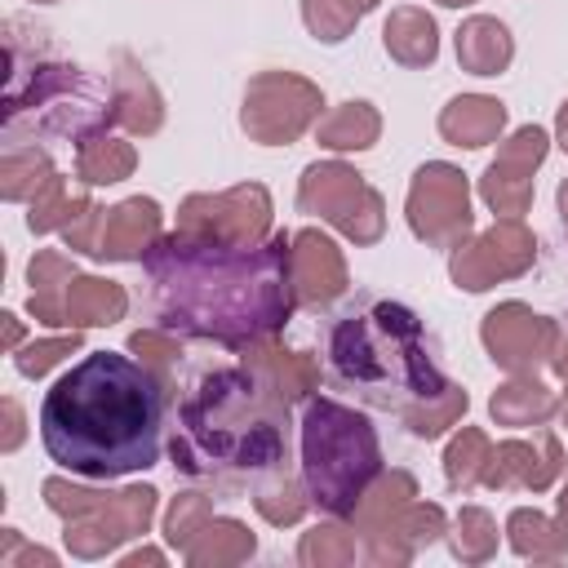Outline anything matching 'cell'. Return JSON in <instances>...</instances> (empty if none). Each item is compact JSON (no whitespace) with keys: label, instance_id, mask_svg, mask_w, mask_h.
Returning <instances> with one entry per match:
<instances>
[{"label":"cell","instance_id":"obj_1","mask_svg":"<svg viewBox=\"0 0 568 568\" xmlns=\"http://www.w3.org/2000/svg\"><path fill=\"white\" fill-rule=\"evenodd\" d=\"M142 266L155 284L164 333L222 342L231 351L280 333L297 302L293 240L284 231L266 244L173 231L142 253Z\"/></svg>","mask_w":568,"mask_h":568},{"label":"cell","instance_id":"obj_2","mask_svg":"<svg viewBox=\"0 0 568 568\" xmlns=\"http://www.w3.org/2000/svg\"><path fill=\"white\" fill-rule=\"evenodd\" d=\"M164 430V377L120 351H93L71 364L40 404L44 453L89 479H115L155 466Z\"/></svg>","mask_w":568,"mask_h":568},{"label":"cell","instance_id":"obj_3","mask_svg":"<svg viewBox=\"0 0 568 568\" xmlns=\"http://www.w3.org/2000/svg\"><path fill=\"white\" fill-rule=\"evenodd\" d=\"M288 404L257 364L209 373L178 408L173 466L209 479L275 475L288 462Z\"/></svg>","mask_w":568,"mask_h":568},{"label":"cell","instance_id":"obj_4","mask_svg":"<svg viewBox=\"0 0 568 568\" xmlns=\"http://www.w3.org/2000/svg\"><path fill=\"white\" fill-rule=\"evenodd\" d=\"M328 364L342 386L386 413H413L448 390L422 320L404 302H368L328 333Z\"/></svg>","mask_w":568,"mask_h":568},{"label":"cell","instance_id":"obj_5","mask_svg":"<svg viewBox=\"0 0 568 568\" xmlns=\"http://www.w3.org/2000/svg\"><path fill=\"white\" fill-rule=\"evenodd\" d=\"M40 31H31V58L27 44L4 27V58H9V89H4V133L9 142H22L27 133H58L71 142H89L106 133L115 120V93L89 75L75 62H58L40 53Z\"/></svg>","mask_w":568,"mask_h":568},{"label":"cell","instance_id":"obj_6","mask_svg":"<svg viewBox=\"0 0 568 568\" xmlns=\"http://www.w3.org/2000/svg\"><path fill=\"white\" fill-rule=\"evenodd\" d=\"M382 475V448L364 413L315 395L302 413V479L306 497L328 515H355L368 484Z\"/></svg>","mask_w":568,"mask_h":568},{"label":"cell","instance_id":"obj_7","mask_svg":"<svg viewBox=\"0 0 568 568\" xmlns=\"http://www.w3.org/2000/svg\"><path fill=\"white\" fill-rule=\"evenodd\" d=\"M297 204L306 213L328 217L355 244H373L382 235V195L346 164H311L302 173Z\"/></svg>","mask_w":568,"mask_h":568},{"label":"cell","instance_id":"obj_8","mask_svg":"<svg viewBox=\"0 0 568 568\" xmlns=\"http://www.w3.org/2000/svg\"><path fill=\"white\" fill-rule=\"evenodd\" d=\"M320 89L297 80V75H284V71H271V75H257L248 84V98H244V129L266 142V146H280V142H293L315 115H320Z\"/></svg>","mask_w":568,"mask_h":568},{"label":"cell","instance_id":"obj_9","mask_svg":"<svg viewBox=\"0 0 568 568\" xmlns=\"http://www.w3.org/2000/svg\"><path fill=\"white\" fill-rule=\"evenodd\" d=\"M408 226L426 244H448V248L462 244V235L470 231V195L462 169L453 164L417 169L408 191Z\"/></svg>","mask_w":568,"mask_h":568},{"label":"cell","instance_id":"obj_10","mask_svg":"<svg viewBox=\"0 0 568 568\" xmlns=\"http://www.w3.org/2000/svg\"><path fill=\"white\" fill-rule=\"evenodd\" d=\"M266 222H271V195L253 182L222 195H191L178 213V231L235 240V244H253L266 231Z\"/></svg>","mask_w":568,"mask_h":568},{"label":"cell","instance_id":"obj_11","mask_svg":"<svg viewBox=\"0 0 568 568\" xmlns=\"http://www.w3.org/2000/svg\"><path fill=\"white\" fill-rule=\"evenodd\" d=\"M155 488H124V493H111L102 506H93L89 515H75V519H67V546H71V555H80V559H98V555H106L111 546H120V541H129V537H138V532H146V524H151V515H155Z\"/></svg>","mask_w":568,"mask_h":568},{"label":"cell","instance_id":"obj_12","mask_svg":"<svg viewBox=\"0 0 568 568\" xmlns=\"http://www.w3.org/2000/svg\"><path fill=\"white\" fill-rule=\"evenodd\" d=\"M528 262H532V235L519 226V217H506L493 231H484L475 244H457L448 271H453L457 288L479 293L506 275H519Z\"/></svg>","mask_w":568,"mask_h":568},{"label":"cell","instance_id":"obj_13","mask_svg":"<svg viewBox=\"0 0 568 568\" xmlns=\"http://www.w3.org/2000/svg\"><path fill=\"white\" fill-rule=\"evenodd\" d=\"M555 324L546 315H532L524 302H506L484 315V346L493 364L510 373H532L537 359L555 355Z\"/></svg>","mask_w":568,"mask_h":568},{"label":"cell","instance_id":"obj_14","mask_svg":"<svg viewBox=\"0 0 568 568\" xmlns=\"http://www.w3.org/2000/svg\"><path fill=\"white\" fill-rule=\"evenodd\" d=\"M546 142H550L546 129L528 124V129H519V133L497 151V160L488 164V173H484V182H479V195H484L501 217H519V213L528 209V200H532V169L541 164Z\"/></svg>","mask_w":568,"mask_h":568},{"label":"cell","instance_id":"obj_15","mask_svg":"<svg viewBox=\"0 0 568 568\" xmlns=\"http://www.w3.org/2000/svg\"><path fill=\"white\" fill-rule=\"evenodd\" d=\"M293 288H297V302L306 306H328L346 288V262L328 235L320 231L293 235Z\"/></svg>","mask_w":568,"mask_h":568},{"label":"cell","instance_id":"obj_16","mask_svg":"<svg viewBox=\"0 0 568 568\" xmlns=\"http://www.w3.org/2000/svg\"><path fill=\"white\" fill-rule=\"evenodd\" d=\"M160 240V204L146 195H133L124 204H115L102 222V240H98V257L106 262H129L142 257L151 244Z\"/></svg>","mask_w":568,"mask_h":568},{"label":"cell","instance_id":"obj_17","mask_svg":"<svg viewBox=\"0 0 568 568\" xmlns=\"http://www.w3.org/2000/svg\"><path fill=\"white\" fill-rule=\"evenodd\" d=\"M555 470H559V439L555 435H546V444H541V457L532 453V444H519V439H510V444H501L497 453H493V462H488V475H484V484H493V488H506V484H524V488H546L550 479H555Z\"/></svg>","mask_w":568,"mask_h":568},{"label":"cell","instance_id":"obj_18","mask_svg":"<svg viewBox=\"0 0 568 568\" xmlns=\"http://www.w3.org/2000/svg\"><path fill=\"white\" fill-rule=\"evenodd\" d=\"M115 67H120L111 75V84H115V120L124 129H133V133H155L164 124V102H160L155 84L142 75V67L129 53H115Z\"/></svg>","mask_w":568,"mask_h":568},{"label":"cell","instance_id":"obj_19","mask_svg":"<svg viewBox=\"0 0 568 568\" xmlns=\"http://www.w3.org/2000/svg\"><path fill=\"white\" fill-rule=\"evenodd\" d=\"M501 129H506V106L497 98H484V93L453 98L439 115V133L453 146H488V142H497Z\"/></svg>","mask_w":568,"mask_h":568},{"label":"cell","instance_id":"obj_20","mask_svg":"<svg viewBox=\"0 0 568 568\" xmlns=\"http://www.w3.org/2000/svg\"><path fill=\"white\" fill-rule=\"evenodd\" d=\"M27 280H31V297H27L31 315H36L40 324H49V328H62V324H67V284L75 280L71 257L44 248V253L31 257Z\"/></svg>","mask_w":568,"mask_h":568},{"label":"cell","instance_id":"obj_21","mask_svg":"<svg viewBox=\"0 0 568 568\" xmlns=\"http://www.w3.org/2000/svg\"><path fill=\"white\" fill-rule=\"evenodd\" d=\"M510 58H515L510 31L497 18H470V22H462V31H457V62L470 75H501L510 67Z\"/></svg>","mask_w":568,"mask_h":568},{"label":"cell","instance_id":"obj_22","mask_svg":"<svg viewBox=\"0 0 568 568\" xmlns=\"http://www.w3.org/2000/svg\"><path fill=\"white\" fill-rule=\"evenodd\" d=\"M129 297L115 280H93L75 275L67 284V328H93V324H115L124 315Z\"/></svg>","mask_w":568,"mask_h":568},{"label":"cell","instance_id":"obj_23","mask_svg":"<svg viewBox=\"0 0 568 568\" xmlns=\"http://www.w3.org/2000/svg\"><path fill=\"white\" fill-rule=\"evenodd\" d=\"M386 53L404 67H426L439 53V31L426 9H395L386 22Z\"/></svg>","mask_w":568,"mask_h":568},{"label":"cell","instance_id":"obj_24","mask_svg":"<svg viewBox=\"0 0 568 568\" xmlns=\"http://www.w3.org/2000/svg\"><path fill=\"white\" fill-rule=\"evenodd\" d=\"M413 497H417L413 475H404V470L377 475V488H368V493L359 497V506H355V515H351V519H359V528H364V532H386V524H390V519H395Z\"/></svg>","mask_w":568,"mask_h":568},{"label":"cell","instance_id":"obj_25","mask_svg":"<svg viewBox=\"0 0 568 568\" xmlns=\"http://www.w3.org/2000/svg\"><path fill=\"white\" fill-rule=\"evenodd\" d=\"M133 164H138L133 146H129V142H120V138H106V133H98V138L80 142V155H75V173H80L89 186L120 182V178H129V173H133Z\"/></svg>","mask_w":568,"mask_h":568},{"label":"cell","instance_id":"obj_26","mask_svg":"<svg viewBox=\"0 0 568 568\" xmlns=\"http://www.w3.org/2000/svg\"><path fill=\"white\" fill-rule=\"evenodd\" d=\"M93 200L89 195H75L71 186H67V178H49L36 195H31V213H27V226L36 231V235H44V231H67L84 209H89Z\"/></svg>","mask_w":568,"mask_h":568},{"label":"cell","instance_id":"obj_27","mask_svg":"<svg viewBox=\"0 0 568 568\" xmlns=\"http://www.w3.org/2000/svg\"><path fill=\"white\" fill-rule=\"evenodd\" d=\"M182 555H186V564H235V559L253 555V532L235 519H209Z\"/></svg>","mask_w":568,"mask_h":568},{"label":"cell","instance_id":"obj_28","mask_svg":"<svg viewBox=\"0 0 568 568\" xmlns=\"http://www.w3.org/2000/svg\"><path fill=\"white\" fill-rule=\"evenodd\" d=\"M49 178H53V164L44 151H36L27 142H9V151L0 160V195L4 200H31Z\"/></svg>","mask_w":568,"mask_h":568},{"label":"cell","instance_id":"obj_29","mask_svg":"<svg viewBox=\"0 0 568 568\" xmlns=\"http://www.w3.org/2000/svg\"><path fill=\"white\" fill-rule=\"evenodd\" d=\"M550 413H555V395L532 377H515L493 395V417L506 426H532L546 422Z\"/></svg>","mask_w":568,"mask_h":568},{"label":"cell","instance_id":"obj_30","mask_svg":"<svg viewBox=\"0 0 568 568\" xmlns=\"http://www.w3.org/2000/svg\"><path fill=\"white\" fill-rule=\"evenodd\" d=\"M377 129H382V120H377V111L368 102H346V106H337L320 124V146H328V151H359V146H373Z\"/></svg>","mask_w":568,"mask_h":568},{"label":"cell","instance_id":"obj_31","mask_svg":"<svg viewBox=\"0 0 568 568\" xmlns=\"http://www.w3.org/2000/svg\"><path fill=\"white\" fill-rule=\"evenodd\" d=\"M510 546L524 555V559H555L568 550V528L550 524L546 515L537 510H515L510 515Z\"/></svg>","mask_w":568,"mask_h":568},{"label":"cell","instance_id":"obj_32","mask_svg":"<svg viewBox=\"0 0 568 568\" xmlns=\"http://www.w3.org/2000/svg\"><path fill=\"white\" fill-rule=\"evenodd\" d=\"M488 439L479 430H462L453 444H448V457H444V470H448V484L453 488H475L484 475H488Z\"/></svg>","mask_w":568,"mask_h":568},{"label":"cell","instance_id":"obj_33","mask_svg":"<svg viewBox=\"0 0 568 568\" xmlns=\"http://www.w3.org/2000/svg\"><path fill=\"white\" fill-rule=\"evenodd\" d=\"M462 413H466V390H462V386H448L444 395H435V399L417 404L413 413H404V422H408V430H413V435L435 439V435H444Z\"/></svg>","mask_w":568,"mask_h":568},{"label":"cell","instance_id":"obj_34","mask_svg":"<svg viewBox=\"0 0 568 568\" xmlns=\"http://www.w3.org/2000/svg\"><path fill=\"white\" fill-rule=\"evenodd\" d=\"M390 537H404V546H422V541H435L444 532V510L439 506H422V501H408L390 524H386Z\"/></svg>","mask_w":568,"mask_h":568},{"label":"cell","instance_id":"obj_35","mask_svg":"<svg viewBox=\"0 0 568 568\" xmlns=\"http://www.w3.org/2000/svg\"><path fill=\"white\" fill-rule=\"evenodd\" d=\"M493 546H497V528H493L488 510L466 506V510L457 515V537H453V550H457L462 559H488V555H493Z\"/></svg>","mask_w":568,"mask_h":568},{"label":"cell","instance_id":"obj_36","mask_svg":"<svg viewBox=\"0 0 568 568\" xmlns=\"http://www.w3.org/2000/svg\"><path fill=\"white\" fill-rule=\"evenodd\" d=\"M80 346V328H71V333H62V337H44V342H31V346H22V351H13V368L22 373V377H44L62 355H71Z\"/></svg>","mask_w":568,"mask_h":568},{"label":"cell","instance_id":"obj_37","mask_svg":"<svg viewBox=\"0 0 568 568\" xmlns=\"http://www.w3.org/2000/svg\"><path fill=\"white\" fill-rule=\"evenodd\" d=\"M302 18L315 31V40L337 44V40H346V31L355 27L359 13H351L342 0H302Z\"/></svg>","mask_w":568,"mask_h":568},{"label":"cell","instance_id":"obj_38","mask_svg":"<svg viewBox=\"0 0 568 568\" xmlns=\"http://www.w3.org/2000/svg\"><path fill=\"white\" fill-rule=\"evenodd\" d=\"M209 519H213V515H209V497L186 493V497H178V501H173V510H169V519H164V528H169L164 537H169L173 546H182V550H186V546L195 541V532H200Z\"/></svg>","mask_w":568,"mask_h":568},{"label":"cell","instance_id":"obj_39","mask_svg":"<svg viewBox=\"0 0 568 568\" xmlns=\"http://www.w3.org/2000/svg\"><path fill=\"white\" fill-rule=\"evenodd\" d=\"M302 564H328V559H337V564H346L351 555H355V541L337 528V524H324V528H311L306 537H302Z\"/></svg>","mask_w":568,"mask_h":568},{"label":"cell","instance_id":"obj_40","mask_svg":"<svg viewBox=\"0 0 568 568\" xmlns=\"http://www.w3.org/2000/svg\"><path fill=\"white\" fill-rule=\"evenodd\" d=\"M111 493H98V488H75V484H67V479H44V501H49V510H58V515H67V519H75V515H89L93 506H102Z\"/></svg>","mask_w":568,"mask_h":568},{"label":"cell","instance_id":"obj_41","mask_svg":"<svg viewBox=\"0 0 568 568\" xmlns=\"http://www.w3.org/2000/svg\"><path fill=\"white\" fill-rule=\"evenodd\" d=\"M253 501H257V510H262L271 524H293V519L306 510V497H302V493H297V484H288L284 475H280L275 484H266Z\"/></svg>","mask_w":568,"mask_h":568},{"label":"cell","instance_id":"obj_42","mask_svg":"<svg viewBox=\"0 0 568 568\" xmlns=\"http://www.w3.org/2000/svg\"><path fill=\"white\" fill-rule=\"evenodd\" d=\"M129 351H138V355H146V364H173L178 359V342L173 337H164V333H133L129 337Z\"/></svg>","mask_w":568,"mask_h":568},{"label":"cell","instance_id":"obj_43","mask_svg":"<svg viewBox=\"0 0 568 568\" xmlns=\"http://www.w3.org/2000/svg\"><path fill=\"white\" fill-rule=\"evenodd\" d=\"M0 564H4V568H18V564H44V568H53V555H49V550H40V546H22V537H18L13 528H4Z\"/></svg>","mask_w":568,"mask_h":568},{"label":"cell","instance_id":"obj_44","mask_svg":"<svg viewBox=\"0 0 568 568\" xmlns=\"http://www.w3.org/2000/svg\"><path fill=\"white\" fill-rule=\"evenodd\" d=\"M18 444H22V408H18V399H4V439H0V448L13 453Z\"/></svg>","mask_w":568,"mask_h":568},{"label":"cell","instance_id":"obj_45","mask_svg":"<svg viewBox=\"0 0 568 568\" xmlns=\"http://www.w3.org/2000/svg\"><path fill=\"white\" fill-rule=\"evenodd\" d=\"M0 320H4V351H13V346H18V337H22V328H18V315H9V311H4Z\"/></svg>","mask_w":568,"mask_h":568},{"label":"cell","instance_id":"obj_46","mask_svg":"<svg viewBox=\"0 0 568 568\" xmlns=\"http://www.w3.org/2000/svg\"><path fill=\"white\" fill-rule=\"evenodd\" d=\"M138 564H160V555L155 550H138V555L124 559V568H138Z\"/></svg>","mask_w":568,"mask_h":568},{"label":"cell","instance_id":"obj_47","mask_svg":"<svg viewBox=\"0 0 568 568\" xmlns=\"http://www.w3.org/2000/svg\"><path fill=\"white\" fill-rule=\"evenodd\" d=\"M555 129H559V146L568 151V102L559 106V124H555Z\"/></svg>","mask_w":568,"mask_h":568},{"label":"cell","instance_id":"obj_48","mask_svg":"<svg viewBox=\"0 0 568 568\" xmlns=\"http://www.w3.org/2000/svg\"><path fill=\"white\" fill-rule=\"evenodd\" d=\"M342 4H346V9H351V13H368V9H373V4H377V0H342Z\"/></svg>","mask_w":568,"mask_h":568},{"label":"cell","instance_id":"obj_49","mask_svg":"<svg viewBox=\"0 0 568 568\" xmlns=\"http://www.w3.org/2000/svg\"><path fill=\"white\" fill-rule=\"evenodd\" d=\"M559 213H564V226H568V182L559 186Z\"/></svg>","mask_w":568,"mask_h":568},{"label":"cell","instance_id":"obj_50","mask_svg":"<svg viewBox=\"0 0 568 568\" xmlns=\"http://www.w3.org/2000/svg\"><path fill=\"white\" fill-rule=\"evenodd\" d=\"M559 515H564V528H568V484H564V497H559Z\"/></svg>","mask_w":568,"mask_h":568},{"label":"cell","instance_id":"obj_51","mask_svg":"<svg viewBox=\"0 0 568 568\" xmlns=\"http://www.w3.org/2000/svg\"><path fill=\"white\" fill-rule=\"evenodd\" d=\"M439 4H453L457 9V4H470V0H439Z\"/></svg>","mask_w":568,"mask_h":568},{"label":"cell","instance_id":"obj_52","mask_svg":"<svg viewBox=\"0 0 568 568\" xmlns=\"http://www.w3.org/2000/svg\"><path fill=\"white\" fill-rule=\"evenodd\" d=\"M564 377H568V373H564ZM564 413H568V395H564Z\"/></svg>","mask_w":568,"mask_h":568},{"label":"cell","instance_id":"obj_53","mask_svg":"<svg viewBox=\"0 0 568 568\" xmlns=\"http://www.w3.org/2000/svg\"><path fill=\"white\" fill-rule=\"evenodd\" d=\"M40 4H53V0H40Z\"/></svg>","mask_w":568,"mask_h":568}]
</instances>
